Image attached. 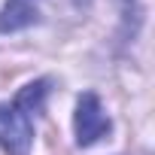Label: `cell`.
<instances>
[{
	"mask_svg": "<svg viewBox=\"0 0 155 155\" xmlns=\"http://www.w3.org/2000/svg\"><path fill=\"white\" fill-rule=\"evenodd\" d=\"M49 94V79H37L25 85L15 101L0 104V146L9 155H28L34 140V116L43 110Z\"/></svg>",
	"mask_w": 155,
	"mask_h": 155,
	"instance_id": "cell-1",
	"label": "cell"
},
{
	"mask_svg": "<svg viewBox=\"0 0 155 155\" xmlns=\"http://www.w3.org/2000/svg\"><path fill=\"white\" fill-rule=\"evenodd\" d=\"M73 128H76V143H79V146H91V143H97L104 134H110L113 122H110V116L104 113L101 97H97L94 91H85L79 101H76Z\"/></svg>",
	"mask_w": 155,
	"mask_h": 155,
	"instance_id": "cell-2",
	"label": "cell"
},
{
	"mask_svg": "<svg viewBox=\"0 0 155 155\" xmlns=\"http://www.w3.org/2000/svg\"><path fill=\"white\" fill-rule=\"evenodd\" d=\"M40 21V0H6L0 9V34H12Z\"/></svg>",
	"mask_w": 155,
	"mask_h": 155,
	"instance_id": "cell-3",
	"label": "cell"
}]
</instances>
